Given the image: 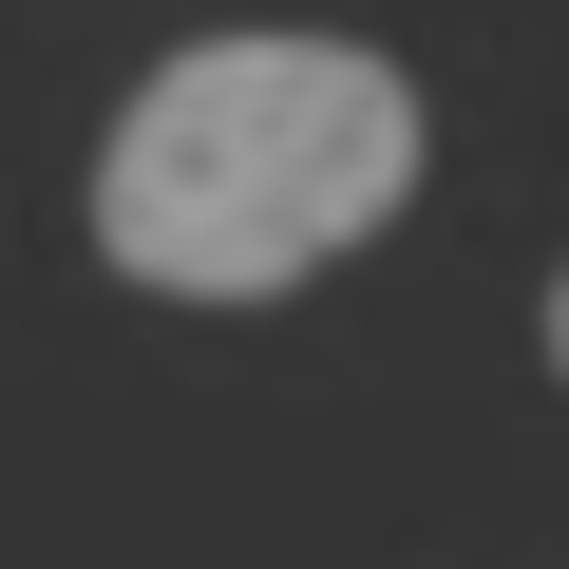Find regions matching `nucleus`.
Returning a JSON list of instances; mask_svg holds the SVG:
<instances>
[{
    "label": "nucleus",
    "instance_id": "1",
    "mask_svg": "<svg viewBox=\"0 0 569 569\" xmlns=\"http://www.w3.org/2000/svg\"><path fill=\"white\" fill-rule=\"evenodd\" d=\"M399 190H418L399 58H361V39H190L96 152V247L152 305H284Z\"/></svg>",
    "mask_w": 569,
    "mask_h": 569
},
{
    "label": "nucleus",
    "instance_id": "2",
    "mask_svg": "<svg viewBox=\"0 0 569 569\" xmlns=\"http://www.w3.org/2000/svg\"><path fill=\"white\" fill-rule=\"evenodd\" d=\"M550 361H569V284H550Z\"/></svg>",
    "mask_w": 569,
    "mask_h": 569
}]
</instances>
